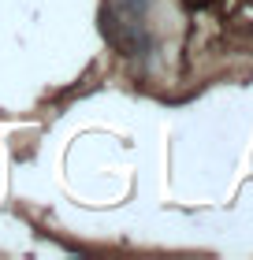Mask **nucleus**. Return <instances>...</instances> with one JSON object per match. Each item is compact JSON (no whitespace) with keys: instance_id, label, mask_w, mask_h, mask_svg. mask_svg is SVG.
Masks as SVG:
<instances>
[{"instance_id":"f257e3e1","label":"nucleus","mask_w":253,"mask_h":260,"mask_svg":"<svg viewBox=\"0 0 253 260\" xmlns=\"http://www.w3.org/2000/svg\"><path fill=\"white\" fill-rule=\"evenodd\" d=\"M212 0H186V8H209Z\"/></svg>"}]
</instances>
